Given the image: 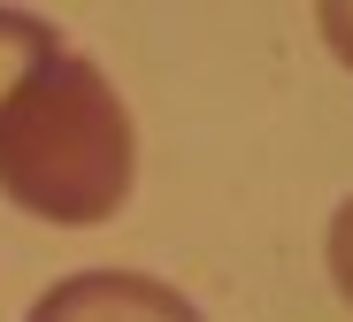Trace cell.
Instances as JSON below:
<instances>
[{"mask_svg":"<svg viewBox=\"0 0 353 322\" xmlns=\"http://www.w3.org/2000/svg\"><path fill=\"white\" fill-rule=\"evenodd\" d=\"M23 322H200V307L139 269H77L62 284H46Z\"/></svg>","mask_w":353,"mask_h":322,"instance_id":"obj_2","label":"cell"},{"mask_svg":"<svg viewBox=\"0 0 353 322\" xmlns=\"http://www.w3.org/2000/svg\"><path fill=\"white\" fill-rule=\"evenodd\" d=\"M315 31L330 39V54L353 70V8H323V16H315Z\"/></svg>","mask_w":353,"mask_h":322,"instance_id":"obj_4","label":"cell"},{"mask_svg":"<svg viewBox=\"0 0 353 322\" xmlns=\"http://www.w3.org/2000/svg\"><path fill=\"white\" fill-rule=\"evenodd\" d=\"M139 131L92 54L31 8H0V200L39 223H108L131 200Z\"/></svg>","mask_w":353,"mask_h":322,"instance_id":"obj_1","label":"cell"},{"mask_svg":"<svg viewBox=\"0 0 353 322\" xmlns=\"http://www.w3.org/2000/svg\"><path fill=\"white\" fill-rule=\"evenodd\" d=\"M323 261H330V284H338V299L353 307V200L330 215V238H323Z\"/></svg>","mask_w":353,"mask_h":322,"instance_id":"obj_3","label":"cell"}]
</instances>
